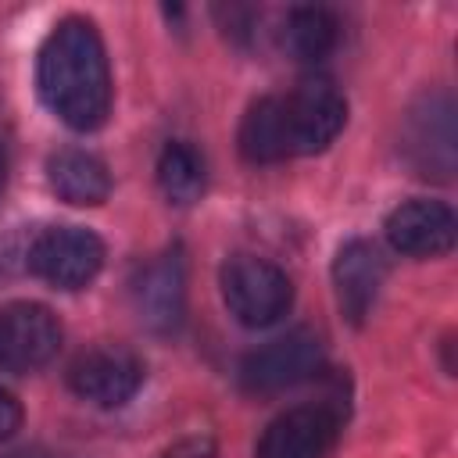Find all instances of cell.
Instances as JSON below:
<instances>
[{
	"mask_svg": "<svg viewBox=\"0 0 458 458\" xmlns=\"http://www.w3.org/2000/svg\"><path fill=\"white\" fill-rule=\"evenodd\" d=\"M36 86L54 118L75 132H93L111 114V64L89 18H61L39 54Z\"/></svg>",
	"mask_w": 458,
	"mask_h": 458,
	"instance_id": "6da1fadb",
	"label": "cell"
},
{
	"mask_svg": "<svg viewBox=\"0 0 458 458\" xmlns=\"http://www.w3.org/2000/svg\"><path fill=\"white\" fill-rule=\"evenodd\" d=\"M347 122V100L329 79H304L254 100L240 122V154L250 165L322 154Z\"/></svg>",
	"mask_w": 458,
	"mask_h": 458,
	"instance_id": "7a4b0ae2",
	"label": "cell"
},
{
	"mask_svg": "<svg viewBox=\"0 0 458 458\" xmlns=\"http://www.w3.org/2000/svg\"><path fill=\"white\" fill-rule=\"evenodd\" d=\"M218 286L229 315L247 329L276 326L293 304L290 276L258 254H233L218 272Z\"/></svg>",
	"mask_w": 458,
	"mask_h": 458,
	"instance_id": "3957f363",
	"label": "cell"
},
{
	"mask_svg": "<svg viewBox=\"0 0 458 458\" xmlns=\"http://www.w3.org/2000/svg\"><path fill=\"white\" fill-rule=\"evenodd\" d=\"M104 240L86 225H47L29 243V272L54 290H82L104 268Z\"/></svg>",
	"mask_w": 458,
	"mask_h": 458,
	"instance_id": "277c9868",
	"label": "cell"
},
{
	"mask_svg": "<svg viewBox=\"0 0 458 458\" xmlns=\"http://www.w3.org/2000/svg\"><path fill=\"white\" fill-rule=\"evenodd\" d=\"M322 369V344L311 329H290L240 361V386L258 397H272L308 383Z\"/></svg>",
	"mask_w": 458,
	"mask_h": 458,
	"instance_id": "5b68a950",
	"label": "cell"
},
{
	"mask_svg": "<svg viewBox=\"0 0 458 458\" xmlns=\"http://www.w3.org/2000/svg\"><path fill=\"white\" fill-rule=\"evenodd\" d=\"M64 329L47 304L11 301L0 308V369L14 376L39 372L61 351Z\"/></svg>",
	"mask_w": 458,
	"mask_h": 458,
	"instance_id": "8992f818",
	"label": "cell"
},
{
	"mask_svg": "<svg viewBox=\"0 0 458 458\" xmlns=\"http://www.w3.org/2000/svg\"><path fill=\"white\" fill-rule=\"evenodd\" d=\"M401 150L415 175L447 182L454 175V107L447 93H426L404 114Z\"/></svg>",
	"mask_w": 458,
	"mask_h": 458,
	"instance_id": "52a82bcc",
	"label": "cell"
},
{
	"mask_svg": "<svg viewBox=\"0 0 458 458\" xmlns=\"http://www.w3.org/2000/svg\"><path fill=\"white\" fill-rule=\"evenodd\" d=\"M143 376H147V365L140 361V354L118 344H100L82 351L64 372L68 390L97 408L129 404L143 386Z\"/></svg>",
	"mask_w": 458,
	"mask_h": 458,
	"instance_id": "ba28073f",
	"label": "cell"
},
{
	"mask_svg": "<svg viewBox=\"0 0 458 458\" xmlns=\"http://www.w3.org/2000/svg\"><path fill=\"white\" fill-rule=\"evenodd\" d=\"M132 311L150 333H175L186 318V261L179 247L161 250L136 268L129 283Z\"/></svg>",
	"mask_w": 458,
	"mask_h": 458,
	"instance_id": "9c48e42d",
	"label": "cell"
},
{
	"mask_svg": "<svg viewBox=\"0 0 458 458\" xmlns=\"http://www.w3.org/2000/svg\"><path fill=\"white\" fill-rule=\"evenodd\" d=\"M340 429V411L329 404H297L276 415L258 437L254 458H326Z\"/></svg>",
	"mask_w": 458,
	"mask_h": 458,
	"instance_id": "30bf717a",
	"label": "cell"
},
{
	"mask_svg": "<svg viewBox=\"0 0 458 458\" xmlns=\"http://www.w3.org/2000/svg\"><path fill=\"white\" fill-rule=\"evenodd\" d=\"M386 243L404 258H444L454 247L458 218L444 200H404L383 222Z\"/></svg>",
	"mask_w": 458,
	"mask_h": 458,
	"instance_id": "8fae6325",
	"label": "cell"
},
{
	"mask_svg": "<svg viewBox=\"0 0 458 458\" xmlns=\"http://www.w3.org/2000/svg\"><path fill=\"white\" fill-rule=\"evenodd\" d=\"M386 279V258L372 240H347L333 258V290L347 322L361 326Z\"/></svg>",
	"mask_w": 458,
	"mask_h": 458,
	"instance_id": "7c38bea8",
	"label": "cell"
},
{
	"mask_svg": "<svg viewBox=\"0 0 458 458\" xmlns=\"http://www.w3.org/2000/svg\"><path fill=\"white\" fill-rule=\"evenodd\" d=\"M47 182L72 208H97V204H104L111 197V172H107V165L97 154L79 150V147H64L57 154H50Z\"/></svg>",
	"mask_w": 458,
	"mask_h": 458,
	"instance_id": "4fadbf2b",
	"label": "cell"
},
{
	"mask_svg": "<svg viewBox=\"0 0 458 458\" xmlns=\"http://www.w3.org/2000/svg\"><path fill=\"white\" fill-rule=\"evenodd\" d=\"M340 21L329 7H293L283 21V50L301 64H318L336 50Z\"/></svg>",
	"mask_w": 458,
	"mask_h": 458,
	"instance_id": "5bb4252c",
	"label": "cell"
},
{
	"mask_svg": "<svg viewBox=\"0 0 458 458\" xmlns=\"http://www.w3.org/2000/svg\"><path fill=\"white\" fill-rule=\"evenodd\" d=\"M157 186H161L165 200L175 208L197 204L204 197V186H208V168H204L200 150L186 140L165 143V150L157 157Z\"/></svg>",
	"mask_w": 458,
	"mask_h": 458,
	"instance_id": "9a60e30c",
	"label": "cell"
},
{
	"mask_svg": "<svg viewBox=\"0 0 458 458\" xmlns=\"http://www.w3.org/2000/svg\"><path fill=\"white\" fill-rule=\"evenodd\" d=\"M18 429H21V404L11 390L0 386V444L11 440Z\"/></svg>",
	"mask_w": 458,
	"mask_h": 458,
	"instance_id": "2e32d148",
	"label": "cell"
},
{
	"mask_svg": "<svg viewBox=\"0 0 458 458\" xmlns=\"http://www.w3.org/2000/svg\"><path fill=\"white\" fill-rule=\"evenodd\" d=\"M4 186H7V150L0 143V193H4Z\"/></svg>",
	"mask_w": 458,
	"mask_h": 458,
	"instance_id": "e0dca14e",
	"label": "cell"
}]
</instances>
